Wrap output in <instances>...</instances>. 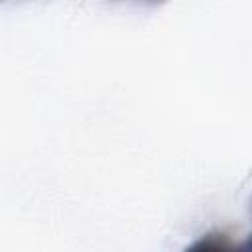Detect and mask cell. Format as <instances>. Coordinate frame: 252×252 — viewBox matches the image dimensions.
Returning a JSON list of instances; mask_svg holds the SVG:
<instances>
[{
    "label": "cell",
    "instance_id": "6da1fadb",
    "mask_svg": "<svg viewBox=\"0 0 252 252\" xmlns=\"http://www.w3.org/2000/svg\"><path fill=\"white\" fill-rule=\"evenodd\" d=\"M185 252H250L248 242H236L224 234H209L193 242Z\"/></svg>",
    "mask_w": 252,
    "mask_h": 252
}]
</instances>
